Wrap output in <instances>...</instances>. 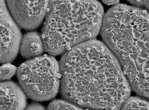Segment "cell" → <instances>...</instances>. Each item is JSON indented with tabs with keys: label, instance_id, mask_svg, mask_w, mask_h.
Wrapping results in <instances>:
<instances>
[{
	"label": "cell",
	"instance_id": "obj_2",
	"mask_svg": "<svg viewBox=\"0 0 149 110\" xmlns=\"http://www.w3.org/2000/svg\"><path fill=\"white\" fill-rule=\"evenodd\" d=\"M101 34L131 87L149 99V12L136 6L116 5L104 15Z\"/></svg>",
	"mask_w": 149,
	"mask_h": 110
},
{
	"label": "cell",
	"instance_id": "obj_11",
	"mask_svg": "<svg viewBox=\"0 0 149 110\" xmlns=\"http://www.w3.org/2000/svg\"><path fill=\"white\" fill-rule=\"evenodd\" d=\"M18 68L9 63H4L1 67V81L9 80L17 73Z\"/></svg>",
	"mask_w": 149,
	"mask_h": 110
},
{
	"label": "cell",
	"instance_id": "obj_14",
	"mask_svg": "<svg viewBox=\"0 0 149 110\" xmlns=\"http://www.w3.org/2000/svg\"><path fill=\"white\" fill-rule=\"evenodd\" d=\"M120 0H102V1L108 5H113L119 3Z\"/></svg>",
	"mask_w": 149,
	"mask_h": 110
},
{
	"label": "cell",
	"instance_id": "obj_3",
	"mask_svg": "<svg viewBox=\"0 0 149 110\" xmlns=\"http://www.w3.org/2000/svg\"><path fill=\"white\" fill-rule=\"evenodd\" d=\"M103 8L95 0H49L42 31L45 51L63 54L101 31Z\"/></svg>",
	"mask_w": 149,
	"mask_h": 110
},
{
	"label": "cell",
	"instance_id": "obj_7",
	"mask_svg": "<svg viewBox=\"0 0 149 110\" xmlns=\"http://www.w3.org/2000/svg\"><path fill=\"white\" fill-rule=\"evenodd\" d=\"M26 96L21 86L11 81L1 82V110H23Z\"/></svg>",
	"mask_w": 149,
	"mask_h": 110
},
{
	"label": "cell",
	"instance_id": "obj_6",
	"mask_svg": "<svg viewBox=\"0 0 149 110\" xmlns=\"http://www.w3.org/2000/svg\"><path fill=\"white\" fill-rule=\"evenodd\" d=\"M1 4V63H10L17 57L22 36L15 21L8 12L5 0Z\"/></svg>",
	"mask_w": 149,
	"mask_h": 110
},
{
	"label": "cell",
	"instance_id": "obj_1",
	"mask_svg": "<svg viewBox=\"0 0 149 110\" xmlns=\"http://www.w3.org/2000/svg\"><path fill=\"white\" fill-rule=\"evenodd\" d=\"M63 98L83 108L118 110L131 86L114 53L93 39L63 53L60 62Z\"/></svg>",
	"mask_w": 149,
	"mask_h": 110
},
{
	"label": "cell",
	"instance_id": "obj_5",
	"mask_svg": "<svg viewBox=\"0 0 149 110\" xmlns=\"http://www.w3.org/2000/svg\"><path fill=\"white\" fill-rule=\"evenodd\" d=\"M12 16L26 30L38 27L47 13L49 0H6Z\"/></svg>",
	"mask_w": 149,
	"mask_h": 110
},
{
	"label": "cell",
	"instance_id": "obj_13",
	"mask_svg": "<svg viewBox=\"0 0 149 110\" xmlns=\"http://www.w3.org/2000/svg\"><path fill=\"white\" fill-rule=\"evenodd\" d=\"M25 109L26 110H44L45 107L38 103H30L26 106Z\"/></svg>",
	"mask_w": 149,
	"mask_h": 110
},
{
	"label": "cell",
	"instance_id": "obj_8",
	"mask_svg": "<svg viewBox=\"0 0 149 110\" xmlns=\"http://www.w3.org/2000/svg\"><path fill=\"white\" fill-rule=\"evenodd\" d=\"M45 50L42 35L36 32L26 33L22 36L19 51L24 58L31 60L41 56Z\"/></svg>",
	"mask_w": 149,
	"mask_h": 110
},
{
	"label": "cell",
	"instance_id": "obj_4",
	"mask_svg": "<svg viewBox=\"0 0 149 110\" xmlns=\"http://www.w3.org/2000/svg\"><path fill=\"white\" fill-rule=\"evenodd\" d=\"M17 75L21 87L33 100H50L58 93L61 74L60 64L53 55L29 60L18 68Z\"/></svg>",
	"mask_w": 149,
	"mask_h": 110
},
{
	"label": "cell",
	"instance_id": "obj_10",
	"mask_svg": "<svg viewBox=\"0 0 149 110\" xmlns=\"http://www.w3.org/2000/svg\"><path fill=\"white\" fill-rule=\"evenodd\" d=\"M83 107L66 99H54L48 106V110H82Z\"/></svg>",
	"mask_w": 149,
	"mask_h": 110
},
{
	"label": "cell",
	"instance_id": "obj_9",
	"mask_svg": "<svg viewBox=\"0 0 149 110\" xmlns=\"http://www.w3.org/2000/svg\"><path fill=\"white\" fill-rule=\"evenodd\" d=\"M121 108L123 110H149V99L143 97H129Z\"/></svg>",
	"mask_w": 149,
	"mask_h": 110
},
{
	"label": "cell",
	"instance_id": "obj_12",
	"mask_svg": "<svg viewBox=\"0 0 149 110\" xmlns=\"http://www.w3.org/2000/svg\"><path fill=\"white\" fill-rule=\"evenodd\" d=\"M133 6L143 8L149 12V0H128Z\"/></svg>",
	"mask_w": 149,
	"mask_h": 110
}]
</instances>
